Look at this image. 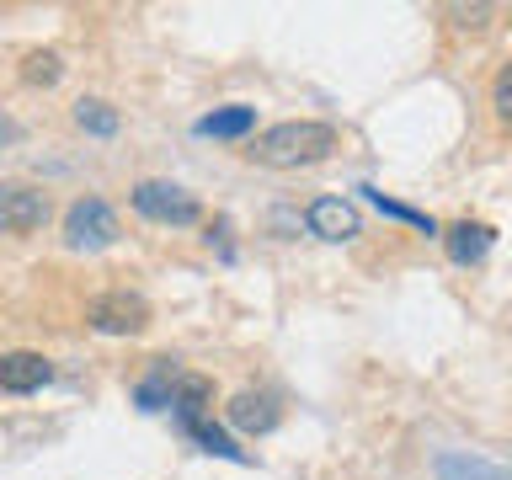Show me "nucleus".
Here are the masks:
<instances>
[{
  "instance_id": "nucleus-2",
  "label": "nucleus",
  "mask_w": 512,
  "mask_h": 480,
  "mask_svg": "<svg viewBox=\"0 0 512 480\" xmlns=\"http://www.w3.org/2000/svg\"><path fill=\"white\" fill-rule=\"evenodd\" d=\"M86 320L107 336H139L150 326V299L134 294V288H107L86 304Z\"/></svg>"
},
{
  "instance_id": "nucleus-17",
  "label": "nucleus",
  "mask_w": 512,
  "mask_h": 480,
  "mask_svg": "<svg viewBox=\"0 0 512 480\" xmlns=\"http://www.w3.org/2000/svg\"><path fill=\"white\" fill-rule=\"evenodd\" d=\"M491 107H496V118H502V123H512V64H502L496 80H491Z\"/></svg>"
},
{
  "instance_id": "nucleus-3",
  "label": "nucleus",
  "mask_w": 512,
  "mask_h": 480,
  "mask_svg": "<svg viewBox=\"0 0 512 480\" xmlns=\"http://www.w3.org/2000/svg\"><path fill=\"white\" fill-rule=\"evenodd\" d=\"M134 208L155 224H176V230H182V224H198V214H203L198 198H192L187 187H176V182H139Z\"/></svg>"
},
{
  "instance_id": "nucleus-15",
  "label": "nucleus",
  "mask_w": 512,
  "mask_h": 480,
  "mask_svg": "<svg viewBox=\"0 0 512 480\" xmlns=\"http://www.w3.org/2000/svg\"><path fill=\"white\" fill-rule=\"evenodd\" d=\"M358 192H368V203H374L379 214H390V219H400V224H411V230H427V235H438V224H432L427 214H416V208H406V203H395V198H384L379 187H358Z\"/></svg>"
},
{
  "instance_id": "nucleus-11",
  "label": "nucleus",
  "mask_w": 512,
  "mask_h": 480,
  "mask_svg": "<svg viewBox=\"0 0 512 480\" xmlns=\"http://www.w3.org/2000/svg\"><path fill=\"white\" fill-rule=\"evenodd\" d=\"M171 411H176V422H187V416H208V411H214V384H208L203 374H176Z\"/></svg>"
},
{
  "instance_id": "nucleus-18",
  "label": "nucleus",
  "mask_w": 512,
  "mask_h": 480,
  "mask_svg": "<svg viewBox=\"0 0 512 480\" xmlns=\"http://www.w3.org/2000/svg\"><path fill=\"white\" fill-rule=\"evenodd\" d=\"M11 139H22V128H16L6 112H0V144H11Z\"/></svg>"
},
{
  "instance_id": "nucleus-5",
  "label": "nucleus",
  "mask_w": 512,
  "mask_h": 480,
  "mask_svg": "<svg viewBox=\"0 0 512 480\" xmlns=\"http://www.w3.org/2000/svg\"><path fill=\"white\" fill-rule=\"evenodd\" d=\"M48 224V192L27 182H0V235H32Z\"/></svg>"
},
{
  "instance_id": "nucleus-14",
  "label": "nucleus",
  "mask_w": 512,
  "mask_h": 480,
  "mask_svg": "<svg viewBox=\"0 0 512 480\" xmlns=\"http://www.w3.org/2000/svg\"><path fill=\"white\" fill-rule=\"evenodd\" d=\"M75 123L86 128V134H102V139L118 134V112H112L107 102H96V96H80L75 102Z\"/></svg>"
},
{
  "instance_id": "nucleus-4",
  "label": "nucleus",
  "mask_w": 512,
  "mask_h": 480,
  "mask_svg": "<svg viewBox=\"0 0 512 480\" xmlns=\"http://www.w3.org/2000/svg\"><path fill=\"white\" fill-rule=\"evenodd\" d=\"M64 240L75 251H102L118 240V214L102 203V198H80L70 214H64Z\"/></svg>"
},
{
  "instance_id": "nucleus-1",
  "label": "nucleus",
  "mask_w": 512,
  "mask_h": 480,
  "mask_svg": "<svg viewBox=\"0 0 512 480\" xmlns=\"http://www.w3.org/2000/svg\"><path fill=\"white\" fill-rule=\"evenodd\" d=\"M336 128L320 123V118H288V123H272L256 134L251 144V160L256 166H278V171H299V166H315L336 150Z\"/></svg>"
},
{
  "instance_id": "nucleus-7",
  "label": "nucleus",
  "mask_w": 512,
  "mask_h": 480,
  "mask_svg": "<svg viewBox=\"0 0 512 480\" xmlns=\"http://www.w3.org/2000/svg\"><path fill=\"white\" fill-rule=\"evenodd\" d=\"M443 246H448V256H454L459 267H475V262H486V251L496 246V230L480 224V219H459V224L443 230Z\"/></svg>"
},
{
  "instance_id": "nucleus-9",
  "label": "nucleus",
  "mask_w": 512,
  "mask_h": 480,
  "mask_svg": "<svg viewBox=\"0 0 512 480\" xmlns=\"http://www.w3.org/2000/svg\"><path fill=\"white\" fill-rule=\"evenodd\" d=\"M224 416H230V427H240V432H272L278 427V400L262 395V390H240L230 406H224Z\"/></svg>"
},
{
  "instance_id": "nucleus-12",
  "label": "nucleus",
  "mask_w": 512,
  "mask_h": 480,
  "mask_svg": "<svg viewBox=\"0 0 512 480\" xmlns=\"http://www.w3.org/2000/svg\"><path fill=\"white\" fill-rule=\"evenodd\" d=\"M438 480H512V470L480 454H438Z\"/></svg>"
},
{
  "instance_id": "nucleus-6",
  "label": "nucleus",
  "mask_w": 512,
  "mask_h": 480,
  "mask_svg": "<svg viewBox=\"0 0 512 480\" xmlns=\"http://www.w3.org/2000/svg\"><path fill=\"white\" fill-rule=\"evenodd\" d=\"M54 379V363L43 352H0V390L6 395H32Z\"/></svg>"
},
{
  "instance_id": "nucleus-10",
  "label": "nucleus",
  "mask_w": 512,
  "mask_h": 480,
  "mask_svg": "<svg viewBox=\"0 0 512 480\" xmlns=\"http://www.w3.org/2000/svg\"><path fill=\"white\" fill-rule=\"evenodd\" d=\"M176 427H182V438H192V443L203 448V454H214V459H235V464H251V454H246V448H235V438H230V432H224V427H214L208 416H187V422H176Z\"/></svg>"
},
{
  "instance_id": "nucleus-16",
  "label": "nucleus",
  "mask_w": 512,
  "mask_h": 480,
  "mask_svg": "<svg viewBox=\"0 0 512 480\" xmlns=\"http://www.w3.org/2000/svg\"><path fill=\"white\" fill-rule=\"evenodd\" d=\"M59 75H64V64H59L54 48H38V54L22 59V80H27V86H54Z\"/></svg>"
},
{
  "instance_id": "nucleus-8",
  "label": "nucleus",
  "mask_w": 512,
  "mask_h": 480,
  "mask_svg": "<svg viewBox=\"0 0 512 480\" xmlns=\"http://www.w3.org/2000/svg\"><path fill=\"white\" fill-rule=\"evenodd\" d=\"M304 224H310V235H320V240H352L358 235V208L347 198H315Z\"/></svg>"
},
{
  "instance_id": "nucleus-13",
  "label": "nucleus",
  "mask_w": 512,
  "mask_h": 480,
  "mask_svg": "<svg viewBox=\"0 0 512 480\" xmlns=\"http://www.w3.org/2000/svg\"><path fill=\"white\" fill-rule=\"evenodd\" d=\"M256 128V107H214L208 118H198L203 139H240Z\"/></svg>"
}]
</instances>
